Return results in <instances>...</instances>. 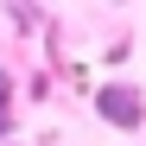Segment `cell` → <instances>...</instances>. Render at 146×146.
I'll return each mask as SVG.
<instances>
[{
	"label": "cell",
	"mask_w": 146,
	"mask_h": 146,
	"mask_svg": "<svg viewBox=\"0 0 146 146\" xmlns=\"http://www.w3.org/2000/svg\"><path fill=\"white\" fill-rule=\"evenodd\" d=\"M95 108H102L114 127H140V102H133V89H102V95H95Z\"/></svg>",
	"instance_id": "cell-1"
},
{
	"label": "cell",
	"mask_w": 146,
	"mask_h": 146,
	"mask_svg": "<svg viewBox=\"0 0 146 146\" xmlns=\"http://www.w3.org/2000/svg\"><path fill=\"white\" fill-rule=\"evenodd\" d=\"M0 133H7V102H0Z\"/></svg>",
	"instance_id": "cell-2"
}]
</instances>
